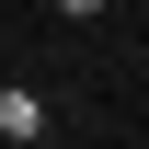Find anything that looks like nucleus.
Instances as JSON below:
<instances>
[{"label": "nucleus", "mask_w": 149, "mask_h": 149, "mask_svg": "<svg viewBox=\"0 0 149 149\" xmlns=\"http://www.w3.org/2000/svg\"><path fill=\"white\" fill-rule=\"evenodd\" d=\"M0 138H12V149L46 138V92H35V80H0Z\"/></svg>", "instance_id": "f257e3e1"}, {"label": "nucleus", "mask_w": 149, "mask_h": 149, "mask_svg": "<svg viewBox=\"0 0 149 149\" xmlns=\"http://www.w3.org/2000/svg\"><path fill=\"white\" fill-rule=\"evenodd\" d=\"M92 12H115V0H57V23H92Z\"/></svg>", "instance_id": "f03ea898"}, {"label": "nucleus", "mask_w": 149, "mask_h": 149, "mask_svg": "<svg viewBox=\"0 0 149 149\" xmlns=\"http://www.w3.org/2000/svg\"><path fill=\"white\" fill-rule=\"evenodd\" d=\"M35 149H57V138H35Z\"/></svg>", "instance_id": "7ed1b4c3"}]
</instances>
